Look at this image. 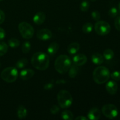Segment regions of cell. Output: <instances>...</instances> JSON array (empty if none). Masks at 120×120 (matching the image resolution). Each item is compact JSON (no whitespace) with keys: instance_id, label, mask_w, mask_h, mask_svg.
I'll use <instances>...</instances> for the list:
<instances>
[{"instance_id":"obj_1","label":"cell","mask_w":120,"mask_h":120,"mask_svg":"<svg viewBox=\"0 0 120 120\" xmlns=\"http://www.w3.org/2000/svg\"><path fill=\"white\" fill-rule=\"evenodd\" d=\"M49 57L43 52H36L32 55L31 58L32 65L37 70H46L49 66Z\"/></svg>"},{"instance_id":"obj_2","label":"cell","mask_w":120,"mask_h":120,"mask_svg":"<svg viewBox=\"0 0 120 120\" xmlns=\"http://www.w3.org/2000/svg\"><path fill=\"white\" fill-rule=\"evenodd\" d=\"M71 65L70 57L65 55H61L56 58L55 62V68L60 74H64L69 71Z\"/></svg>"},{"instance_id":"obj_3","label":"cell","mask_w":120,"mask_h":120,"mask_svg":"<svg viewBox=\"0 0 120 120\" xmlns=\"http://www.w3.org/2000/svg\"><path fill=\"white\" fill-rule=\"evenodd\" d=\"M110 72L105 66H98L94 70L93 73V79L95 83L101 84L105 83L109 80Z\"/></svg>"},{"instance_id":"obj_4","label":"cell","mask_w":120,"mask_h":120,"mask_svg":"<svg viewBox=\"0 0 120 120\" xmlns=\"http://www.w3.org/2000/svg\"><path fill=\"white\" fill-rule=\"evenodd\" d=\"M57 102L62 109H67L71 106L73 97L71 94L67 90H60L57 94Z\"/></svg>"},{"instance_id":"obj_5","label":"cell","mask_w":120,"mask_h":120,"mask_svg":"<svg viewBox=\"0 0 120 120\" xmlns=\"http://www.w3.org/2000/svg\"><path fill=\"white\" fill-rule=\"evenodd\" d=\"M18 71L17 69L14 67H8L2 71L1 77L3 80L7 83H13L17 79Z\"/></svg>"},{"instance_id":"obj_6","label":"cell","mask_w":120,"mask_h":120,"mask_svg":"<svg viewBox=\"0 0 120 120\" xmlns=\"http://www.w3.org/2000/svg\"><path fill=\"white\" fill-rule=\"evenodd\" d=\"M18 29L21 36L25 39H30L34 36V28L27 22H21L18 25Z\"/></svg>"},{"instance_id":"obj_7","label":"cell","mask_w":120,"mask_h":120,"mask_svg":"<svg viewBox=\"0 0 120 120\" xmlns=\"http://www.w3.org/2000/svg\"><path fill=\"white\" fill-rule=\"evenodd\" d=\"M96 32L100 36H105L111 31V26L108 22L104 21H98L94 26Z\"/></svg>"},{"instance_id":"obj_8","label":"cell","mask_w":120,"mask_h":120,"mask_svg":"<svg viewBox=\"0 0 120 120\" xmlns=\"http://www.w3.org/2000/svg\"><path fill=\"white\" fill-rule=\"evenodd\" d=\"M102 112L107 118L109 119H114L118 116V111L117 107L115 105L112 104H107L103 107Z\"/></svg>"},{"instance_id":"obj_9","label":"cell","mask_w":120,"mask_h":120,"mask_svg":"<svg viewBox=\"0 0 120 120\" xmlns=\"http://www.w3.org/2000/svg\"><path fill=\"white\" fill-rule=\"evenodd\" d=\"M36 36L39 40L45 41L51 38L52 36V34L49 29H41L37 32Z\"/></svg>"},{"instance_id":"obj_10","label":"cell","mask_w":120,"mask_h":120,"mask_svg":"<svg viewBox=\"0 0 120 120\" xmlns=\"http://www.w3.org/2000/svg\"><path fill=\"white\" fill-rule=\"evenodd\" d=\"M87 61L86 56L83 54H77L73 57V62L74 64L77 66H81L86 64Z\"/></svg>"},{"instance_id":"obj_11","label":"cell","mask_w":120,"mask_h":120,"mask_svg":"<svg viewBox=\"0 0 120 120\" xmlns=\"http://www.w3.org/2000/svg\"><path fill=\"white\" fill-rule=\"evenodd\" d=\"M100 117L101 111L97 107H93L90 109L87 114L88 119L91 120H98L100 118Z\"/></svg>"},{"instance_id":"obj_12","label":"cell","mask_w":120,"mask_h":120,"mask_svg":"<svg viewBox=\"0 0 120 120\" xmlns=\"http://www.w3.org/2000/svg\"><path fill=\"white\" fill-rule=\"evenodd\" d=\"M105 89L110 94L114 95L117 93L118 90V84L115 81H109L105 85Z\"/></svg>"},{"instance_id":"obj_13","label":"cell","mask_w":120,"mask_h":120,"mask_svg":"<svg viewBox=\"0 0 120 120\" xmlns=\"http://www.w3.org/2000/svg\"><path fill=\"white\" fill-rule=\"evenodd\" d=\"M35 75V71L32 69H23L20 72V78L23 80H28L32 78Z\"/></svg>"},{"instance_id":"obj_14","label":"cell","mask_w":120,"mask_h":120,"mask_svg":"<svg viewBox=\"0 0 120 120\" xmlns=\"http://www.w3.org/2000/svg\"><path fill=\"white\" fill-rule=\"evenodd\" d=\"M46 17V15L43 12H39L34 15L33 18V21L35 24L39 25L45 22Z\"/></svg>"},{"instance_id":"obj_15","label":"cell","mask_w":120,"mask_h":120,"mask_svg":"<svg viewBox=\"0 0 120 120\" xmlns=\"http://www.w3.org/2000/svg\"><path fill=\"white\" fill-rule=\"evenodd\" d=\"M91 62L96 65H100L104 62V57L99 53H95L91 57Z\"/></svg>"},{"instance_id":"obj_16","label":"cell","mask_w":120,"mask_h":120,"mask_svg":"<svg viewBox=\"0 0 120 120\" xmlns=\"http://www.w3.org/2000/svg\"><path fill=\"white\" fill-rule=\"evenodd\" d=\"M59 48V45L58 43H56V42H52L49 45L48 49H47L48 53L50 56H53L58 51Z\"/></svg>"},{"instance_id":"obj_17","label":"cell","mask_w":120,"mask_h":120,"mask_svg":"<svg viewBox=\"0 0 120 120\" xmlns=\"http://www.w3.org/2000/svg\"><path fill=\"white\" fill-rule=\"evenodd\" d=\"M79 49L80 45L78 43H76V42L70 43L68 47V53L71 55H73L77 53V52L79 50Z\"/></svg>"},{"instance_id":"obj_18","label":"cell","mask_w":120,"mask_h":120,"mask_svg":"<svg viewBox=\"0 0 120 120\" xmlns=\"http://www.w3.org/2000/svg\"><path fill=\"white\" fill-rule=\"evenodd\" d=\"M28 111L23 105H19L17 109V116L19 119L25 118L27 116Z\"/></svg>"},{"instance_id":"obj_19","label":"cell","mask_w":120,"mask_h":120,"mask_svg":"<svg viewBox=\"0 0 120 120\" xmlns=\"http://www.w3.org/2000/svg\"><path fill=\"white\" fill-rule=\"evenodd\" d=\"M114 56V53L111 49H107L103 52V57L107 60H110L112 59Z\"/></svg>"},{"instance_id":"obj_20","label":"cell","mask_w":120,"mask_h":120,"mask_svg":"<svg viewBox=\"0 0 120 120\" xmlns=\"http://www.w3.org/2000/svg\"><path fill=\"white\" fill-rule=\"evenodd\" d=\"M79 66L73 64V65L70 66V69L69 70V76L71 78H75L79 72Z\"/></svg>"},{"instance_id":"obj_21","label":"cell","mask_w":120,"mask_h":120,"mask_svg":"<svg viewBox=\"0 0 120 120\" xmlns=\"http://www.w3.org/2000/svg\"><path fill=\"white\" fill-rule=\"evenodd\" d=\"M62 119L66 120H72L74 119V115L69 110H64L61 114Z\"/></svg>"},{"instance_id":"obj_22","label":"cell","mask_w":120,"mask_h":120,"mask_svg":"<svg viewBox=\"0 0 120 120\" xmlns=\"http://www.w3.org/2000/svg\"><path fill=\"white\" fill-rule=\"evenodd\" d=\"M93 29V25L92 23L90 22H87L83 25L82 27V31L85 34H89L91 32Z\"/></svg>"},{"instance_id":"obj_23","label":"cell","mask_w":120,"mask_h":120,"mask_svg":"<svg viewBox=\"0 0 120 120\" xmlns=\"http://www.w3.org/2000/svg\"><path fill=\"white\" fill-rule=\"evenodd\" d=\"M28 61L26 58L20 59L18 60L16 64V68L18 69H23L28 64Z\"/></svg>"},{"instance_id":"obj_24","label":"cell","mask_w":120,"mask_h":120,"mask_svg":"<svg viewBox=\"0 0 120 120\" xmlns=\"http://www.w3.org/2000/svg\"><path fill=\"white\" fill-rule=\"evenodd\" d=\"M8 46L7 43L4 42H0V56H4L8 51Z\"/></svg>"},{"instance_id":"obj_25","label":"cell","mask_w":120,"mask_h":120,"mask_svg":"<svg viewBox=\"0 0 120 120\" xmlns=\"http://www.w3.org/2000/svg\"><path fill=\"white\" fill-rule=\"evenodd\" d=\"M8 45L11 48H15L19 46L20 42L18 39L15 38H11L8 41Z\"/></svg>"},{"instance_id":"obj_26","label":"cell","mask_w":120,"mask_h":120,"mask_svg":"<svg viewBox=\"0 0 120 120\" xmlns=\"http://www.w3.org/2000/svg\"><path fill=\"white\" fill-rule=\"evenodd\" d=\"M30 48H31V46H30V42H25L24 43H23L22 46V52L23 53H28L30 50Z\"/></svg>"},{"instance_id":"obj_27","label":"cell","mask_w":120,"mask_h":120,"mask_svg":"<svg viewBox=\"0 0 120 120\" xmlns=\"http://www.w3.org/2000/svg\"><path fill=\"white\" fill-rule=\"evenodd\" d=\"M90 3L88 1H83L80 5V9L82 12H87L89 9Z\"/></svg>"},{"instance_id":"obj_28","label":"cell","mask_w":120,"mask_h":120,"mask_svg":"<svg viewBox=\"0 0 120 120\" xmlns=\"http://www.w3.org/2000/svg\"><path fill=\"white\" fill-rule=\"evenodd\" d=\"M118 14V11L117 9V8L116 7H112L111 8H110L109 11V16L111 18H115L117 16Z\"/></svg>"},{"instance_id":"obj_29","label":"cell","mask_w":120,"mask_h":120,"mask_svg":"<svg viewBox=\"0 0 120 120\" xmlns=\"http://www.w3.org/2000/svg\"><path fill=\"white\" fill-rule=\"evenodd\" d=\"M91 17H92V19H93L94 21H99L100 19L101 18V15L100 14L98 11H94L91 12Z\"/></svg>"},{"instance_id":"obj_30","label":"cell","mask_w":120,"mask_h":120,"mask_svg":"<svg viewBox=\"0 0 120 120\" xmlns=\"http://www.w3.org/2000/svg\"><path fill=\"white\" fill-rule=\"evenodd\" d=\"M111 77L114 80L120 81V71H115L112 72L111 75Z\"/></svg>"},{"instance_id":"obj_31","label":"cell","mask_w":120,"mask_h":120,"mask_svg":"<svg viewBox=\"0 0 120 120\" xmlns=\"http://www.w3.org/2000/svg\"><path fill=\"white\" fill-rule=\"evenodd\" d=\"M60 111V108L59 107L57 106L56 105H53V106H52V107L50 108V111L52 114H56L57 113H58Z\"/></svg>"},{"instance_id":"obj_32","label":"cell","mask_w":120,"mask_h":120,"mask_svg":"<svg viewBox=\"0 0 120 120\" xmlns=\"http://www.w3.org/2000/svg\"><path fill=\"white\" fill-rule=\"evenodd\" d=\"M114 25L116 29H117V30H118V31H120V16H117V17L115 19Z\"/></svg>"},{"instance_id":"obj_33","label":"cell","mask_w":120,"mask_h":120,"mask_svg":"<svg viewBox=\"0 0 120 120\" xmlns=\"http://www.w3.org/2000/svg\"><path fill=\"white\" fill-rule=\"evenodd\" d=\"M5 18V15L4 12L0 9V25L2 24L4 22Z\"/></svg>"},{"instance_id":"obj_34","label":"cell","mask_w":120,"mask_h":120,"mask_svg":"<svg viewBox=\"0 0 120 120\" xmlns=\"http://www.w3.org/2000/svg\"><path fill=\"white\" fill-rule=\"evenodd\" d=\"M5 35H6V34L4 29L0 28V41L3 40L4 39L5 37Z\"/></svg>"},{"instance_id":"obj_35","label":"cell","mask_w":120,"mask_h":120,"mask_svg":"<svg viewBox=\"0 0 120 120\" xmlns=\"http://www.w3.org/2000/svg\"><path fill=\"white\" fill-rule=\"evenodd\" d=\"M54 86V84L52 83H49L46 84L44 86V89L45 90H50V89H52Z\"/></svg>"},{"instance_id":"obj_36","label":"cell","mask_w":120,"mask_h":120,"mask_svg":"<svg viewBox=\"0 0 120 120\" xmlns=\"http://www.w3.org/2000/svg\"><path fill=\"white\" fill-rule=\"evenodd\" d=\"M66 83V81L64 80H58L56 82V83L57 84H64Z\"/></svg>"},{"instance_id":"obj_37","label":"cell","mask_w":120,"mask_h":120,"mask_svg":"<svg viewBox=\"0 0 120 120\" xmlns=\"http://www.w3.org/2000/svg\"><path fill=\"white\" fill-rule=\"evenodd\" d=\"M75 120H88V118H86V117H83V116H79V117H76V118H75Z\"/></svg>"},{"instance_id":"obj_38","label":"cell","mask_w":120,"mask_h":120,"mask_svg":"<svg viewBox=\"0 0 120 120\" xmlns=\"http://www.w3.org/2000/svg\"><path fill=\"white\" fill-rule=\"evenodd\" d=\"M118 9H119V10L120 11V2L119 4H118Z\"/></svg>"},{"instance_id":"obj_39","label":"cell","mask_w":120,"mask_h":120,"mask_svg":"<svg viewBox=\"0 0 120 120\" xmlns=\"http://www.w3.org/2000/svg\"><path fill=\"white\" fill-rule=\"evenodd\" d=\"M91 1H92V2H94V1H96V0H90Z\"/></svg>"},{"instance_id":"obj_40","label":"cell","mask_w":120,"mask_h":120,"mask_svg":"<svg viewBox=\"0 0 120 120\" xmlns=\"http://www.w3.org/2000/svg\"><path fill=\"white\" fill-rule=\"evenodd\" d=\"M1 63L0 62V68H1Z\"/></svg>"},{"instance_id":"obj_41","label":"cell","mask_w":120,"mask_h":120,"mask_svg":"<svg viewBox=\"0 0 120 120\" xmlns=\"http://www.w3.org/2000/svg\"><path fill=\"white\" fill-rule=\"evenodd\" d=\"M2 1V0H0V1Z\"/></svg>"}]
</instances>
